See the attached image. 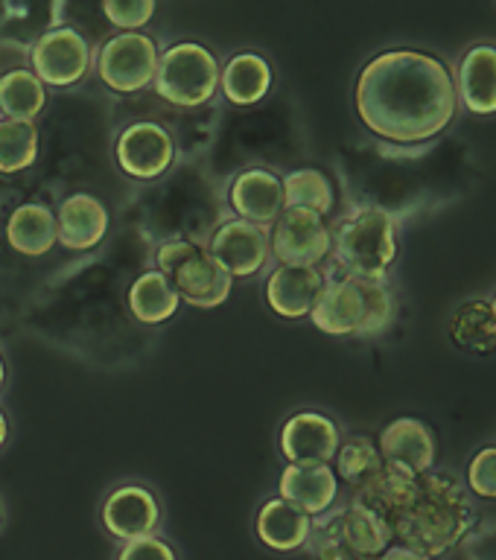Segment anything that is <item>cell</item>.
I'll return each mask as SVG.
<instances>
[{
  "mask_svg": "<svg viewBox=\"0 0 496 560\" xmlns=\"http://www.w3.org/2000/svg\"><path fill=\"white\" fill-rule=\"evenodd\" d=\"M455 94L462 96L468 112L473 114H496V47L494 44H476L464 52L459 65V88Z\"/></svg>",
  "mask_w": 496,
  "mask_h": 560,
  "instance_id": "44dd1931",
  "label": "cell"
},
{
  "mask_svg": "<svg viewBox=\"0 0 496 560\" xmlns=\"http://www.w3.org/2000/svg\"><path fill=\"white\" fill-rule=\"evenodd\" d=\"M155 262L182 304H191L196 310H217L231 298L234 280L210 257L205 243L166 240L158 245Z\"/></svg>",
  "mask_w": 496,
  "mask_h": 560,
  "instance_id": "277c9868",
  "label": "cell"
},
{
  "mask_svg": "<svg viewBox=\"0 0 496 560\" xmlns=\"http://www.w3.org/2000/svg\"><path fill=\"white\" fill-rule=\"evenodd\" d=\"M94 68V47L73 26H47L30 44V70L44 88H73Z\"/></svg>",
  "mask_w": 496,
  "mask_h": 560,
  "instance_id": "ba28073f",
  "label": "cell"
},
{
  "mask_svg": "<svg viewBox=\"0 0 496 560\" xmlns=\"http://www.w3.org/2000/svg\"><path fill=\"white\" fill-rule=\"evenodd\" d=\"M377 560H432V558L420 555V551L406 549V546H397V542H392V546H389V549H385Z\"/></svg>",
  "mask_w": 496,
  "mask_h": 560,
  "instance_id": "836d02e7",
  "label": "cell"
},
{
  "mask_svg": "<svg viewBox=\"0 0 496 560\" xmlns=\"http://www.w3.org/2000/svg\"><path fill=\"white\" fill-rule=\"evenodd\" d=\"M491 310H494V318H496V298H494V301H491Z\"/></svg>",
  "mask_w": 496,
  "mask_h": 560,
  "instance_id": "8d00e7d4",
  "label": "cell"
},
{
  "mask_svg": "<svg viewBox=\"0 0 496 560\" xmlns=\"http://www.w3.org/2000/svg\"><path fill=\"white\" fill-rule=\"evenodd\" d=\"M473 523L476 511L462 485L450 472L429 470L418 476V488L389 532L392 542L436 560L459 546Z\"/></svg>",
  "mask_w": 496,
  "mask_h": 560,
  "instance_id": "7a4b0ae2",
  "label": "cell"
},
{
  "mask_svg": "<svg viewBox=\"0 0 496 560\" xmlns=\"http://www.w3.org/2000/svg\"><path fill=\"white\" fill-rule=\"evenodd\" d=\"M313 532V516L304 514L301 508H296L287 499H269L263 502L257 516H254V534L257 540L272 551L289 555V551H301L310 540Z\"/></svg>",
  "mask_w": 496,
  "mask_h": 560,
  "instance_id": "ffe728a7",
  "label": "cell"
},
{
  "mask_svg": "<svg viewBox=\"0 0 496 560\" xmlns=\"http://www.w3.org/2000/svg\"><path fill=\"white\" fill-rule=\"evenodd\" d=\"M310 322L327 336H359L366 322V292L354 278H327Z\"/></svg>",
  "mask_w": 496,
  "mask_h": 560,
  "instance_id": "2e32d148",
  "label": "cell"
},
{
  "mask_svg": "<svg viewBox=\"0 0 496 560\" xmlns=\"http://www.w3.org/2000/svg\"><path fill=\"white\" fill-rule=\"evenodd\" d=\"M228 205L237 219L272 228L275 219L284 213V182H280V175L263 170V166L243 170L228 187Z\"/></svg>",
  "mask_w": 496,
  "mask_h": 560,
  "instance_id": "9a60e30c",
  "label": "cell"
},
{
  "mask_svg": "<svg viewBox=\"0 0 496 560\" xmlns=\"http://www.w3.org/2000/svg\"><path fill=\"white\" fill-rule=\"evenodd\" d=\"M47 108V88L33 70L15 68L0 73V114L3 120L35 122Z\"/></svg>",
  "mask_w": 496,
  "mask_h": 560,
  "instance_id": "cb8c5ba5",
  "label": "cell"
},
{
  "mask_svg": "<svg viewBox=\"0 0 496 560\" xmlns=\"http://www.w3.org/2000/svg\"><path fill=\"white\" fill-rule=\"evenodd\" d=\"M3 385H7V365H3V357H0V392H3Z\"/></svg>",
  "mask_w": 496,
  "mask_h": 560,
  "instance_id": "d590c367",
  "label": "cell"
},
{
  "mask_svg": "<svg viewBox=\"0 0 496 560\" xmlns=\"http://www.w3.org/2000/svg\"><path fill=\"white\" fill-rule=\"evenodd\" d=\"M380 455L385 464H397L403 470L424 476L436 467L438 441L436 432L418 418H397L380 435Z\"/></svg>",
  "mask_w": 496,
  "mask_h": 560,
  "instance_id": "e0dca14e",
  "label": "cell"
},
{
  "mask_svg": "<svg viewBox=\"0 0 496 560\" xmlns=\"http://www.w3.org/2000/svg\"><path fill=\"white\" fill-rule=\"evenodd\" d=\"M392 546V534L368 508L350 499L315 516L304 549L313 560H377Z\"/></svg>",
  "mask_w": 496,
  "mask_h": 560,
  "instance_id": "5b68a950",
  "label": "cell"
},
{
  "mask_svg": "<svg viewBox=\"0 0 496 560\" xmlns=\"http://www.w3.org/2000/svg\"><path fill=\"white\" fill-rule=\"evenodd\" d=\"M0 516H3V511H0Z\"/></svg>",
  "mask_w": 496,
  "mask_h": 560,
  "instance_id": "74e56055",
  "label": "cell"
},
{
  "mask_svg": "<svg viewBox=\"0 0 496 560\" xmlns=\"http://www.w3.org/2000/svg\"><path fill=\"white\" fill-rule=\"evenodd\" d=\"M42 152L35 122L0 120V173L15 175L35 166Z\"/></svg>",
  "mask_w": 496,
  "mask_h": 560,
  "instance_id": "f1b7e54d",
  "label": "cell"
},
{
  "mask_svg": "<svg viewBox=\"0 0 496 560\" xmlns=\"http://www.w3.org/2000/svg\"><path fill=\"white\" fill-rule=\"evenodd\" d=\"M217 56L199 42H178L158 59L155 94L175 108H199L219 91Z\"/></svg>",
  "mask_w": 496,
  "mask_h": 560,
  "instance_id": "8992f818",
  "label": "cell"
},
{
  "mask_svg": "<svg viewBox=\"0 0 496 560\" xmlns=\"http://www.w3.org/2000/svg\"><path fill=\"white\" fill-rule=\"evenodd\" d=\"M210 257L228 271L231 280H245L261 275L272 260L269 228L252 225L245 219H226L214 228L208 240Z\"/></svg>",
  "mask_w": 496,
  "mask_h": 560,
  "instance_id": "30bf717a",
  "label": "cell"
},
{
  "mask_svg": "<svg viewBox=\"0 0 496 560\" xmlns=\"http://www.w3.org/2000/svg\"><path fill=\"white\" fill-rule=\"evenodd\" d=\"M7 441H9V418H7V411L0 409V450H3Z\"/></svg>",
  "mask_w": 496,
  "mask_h": 560,
  "instance_id": "e575fe53",
  "label": "cell"
},
{
  "mask_svg": "<svg viewBox=\"0 0 496 560\" xmlns=\"http://www.w3.org/2000/svg\"><path fill=\"white\" fill-rule=\"evenodd\" d=\"M324 283L327 275L322 266H275L266 278V304L289 322L310 318Z\"/></svg>",
  "mask_w": 496,
  "mask_h": 560,
  "instance_id": "5bb4252c",
  "label": "cell"
},
{
  "mask_svg": "<svg viewBox=\"0 0 496 560\" xmlns=\"http://www.w3.org/2000/svg\"><path fill=\"white\" fill-rule=\"evenodd\" d=\"M366 292V322L357 339H371L392 324L394 318V292L385 280H359Z\"/></svg>",
  "mask_w": 496,
  "mask_h": 560,
  "instance_id": "f546056e",
  "label": "cell"
},
{
  "mask_svg": "<svg viewBox=\"0 0 496 560\" xmlns=\"http://www.w3.org/2000/svg\"><path fill=\"white\" fill-rule=\"evenodd\" d=\"M269 248L278 266H322L333 248L331 225L310 210L284 208L269 228Z\"/></svg>",
  "mask_w": 496,
  "mask_h": 560,
  "instance_id": "9c48e42d",
  "label": "cell"
},
{
  "mask_svg": "<svg viewBox=\"0 0 496 560\" xmlns=\"http://www.w3.org/2000/svg\"><path fill=\"white\" fill-rule=\"evenodd\" d=\"M272 65L261 52H237L219 73V91L231 105L249 108L266 100L272 91Z\"/></svg>",
  "mask_w": 496,
  "mask_h": 560,
  "instance_id": "603a6c76",
  "label": "cell"
},
{
  "mask_svg": "<svg viewBox=\"0 0 496 560\" xmlns=\"http://www.w3.org/2000/svg\"><path fill=\"white\" fill-rule=\"evenodd\" d=\"M339 444V427L322 411H296L278 435L280 455L287 464H333Z\"/></svg>",
  "mask_w": 496,
  "mask_h": 560,
  "instance_id": "4fadbf2b",
  "label": "cell"
},
{
  "mask_svg": "<svg viewBox=\"0 0 496 560\" xmlns=\"http://www.w3.org/2000/svg\"><path fill=\"white\" fill-rule=\"evenodd\" d=\"M161 50L147 33H117L96 50V77L114 94H140L155 82Z\"/></svg>",
  "mask_w": 496,
  "mask_h": 560,
  "instance_id": "52a82bcc",
  "label": "cell"
},
{
  "mask_svg": "<svg viewBox=\"0 0 496 560\" xmlns=\"http://www.w3.org/2000/svg\"><path fill=\"white\" fill-rule=\"evenodd\" d=\"M278 493L315 520L336 505L339 479L331 464H287L278 479Z\"/></svg>",
  "mask_w": 496,
  "mask_h": 560,
  "instance_id": "ac0fdd59",
  "label": "cell"
},
{
  "mask_svg": "<svg viewBox=\"0 0 496 560\" xmlns=\"http://www.w3.org/2000/svg\"><path fill=\"white\" fill-rule=\"evenodd\" d=\"M468 485L476 497L496 499V446H485L468 464Z\"/></svg>",
  "mask_w": 496,
  "mask_h": 560,
  "instance_id": "1f68e13d",
  "label": "cell"
},
{
  "mask_svg": "<svg viewBox=\"0 0 496 560\" xmlns=\"http://www.w3.org/2000/svg\"><path fill=\"white\" fill-rule=\"evenodd\" d=\"M7 243L24 257H44L59 243L56 231V210L42 201H24L12 210L7 222Z\"/></svg>",
  "mask_w": 496,
  "mask_h": 560,
  "instance_id": "7402d4cb",
  "label": "cell"
},
{
  "mask_svg": "<svg viewBox=\"0 0 496 560\" xmlns=\"http://www.w3.org/2000/svg\"><path fill=\"white\" fill-rule=\"evenodd\" d=\"M333 236V257L345 278L385 280L397 257L394 219L383 208H362L342 219Z\"/></svg>",
  "mask_w": 496,
  "mask_h": 560,
  "instance_id": "3957f363",
  "label": "cell"
},
{
  "mask_svg": "<svg viewBox=\"0 0 496 560\" xmlns=\"http://www.w3.org/2000/svg\"><path fill=\"white\" fill-rule=\"evenodd\" d=\"M284 182V208L289 210H310L319 217H327L336 205V192H333L331 178L315 170V166H301L292 170Z\"/></svg>",
  "mask_w": 496,
  "mask_h": 560,
  "instance_id": "4316f807",
  "label": "cell"
},
{
  "mask_svg": "<svg viewBox=\"0 0 496 560\" xmlns=\"http://www.w3.org/2000/svg\"><path fill=\"white\" fill-rule=\"evenodd\" d=\"M357 114L377 138L424 143L450 126L455 79L447 65L420 50H385L359 70Z\"/></svg>",
  "mask_w": 496,
  "mask_h": 560,
  "instance_id": "6da1fadb",
  "label": "cell"
},
{
  "mask_svg": "<svg viewBox=\"0 0 496 560\" xmlns=\"http://www.w3.org/2000/svg\"><path fill=\"white\" fill-rule=\"evenodd\" d=\"M178 306H182V301H178L173 287L166 283V278L158 269L143 271V275L131 280L129 310L140 324L155 327V324L170 322L178 313Z\"/></svg>",
  "mask_w": 496,
  "mask_h": 560,
  "instance_id": "d4e9b609",
  "label": "cell"
},
{
  "mask_svg": "<svg viewBox=\"0 0 496 560\" xmlns=\"http://www.w3.org/2000/svg\"><path fill=\"white\" fill-rule=\"evenodd\" d=\"M114 161L129 178L152 182L173 166L175 140L161 122H131L114 140Z\"/></svg>",
  "mask_w": 496,
  "mask_h": 560,
  "instance_id": "8fae6325",
  "label": "cell"
},
{
  "mask_svg": "<svg viewBox=\"0 0 496 560\" xmlns=\"http://www.w3.org/2000/svg\"><path fill=\"white\" fill-rule=\"evenodd\" d=\"M56 231L68 252H91L108 234V210L91 192H73L56 210Z\"/></svg>",
  "mask_w": 496,
  "mask_h": 560,
  "instance_id": "d6986e66",
  "label": "cell"
},
{
  "mask_svg": "<svg viewBox=\"0 0 496 560\" xmlns=\"http://www.w3.org/2000/svg\"><path fill=\"white\" fill-rule=\"evenodd\" d=\"M100 520H103L108 537H114L123 546V542L158 534L161 505H158L155 493L143 485H120L105 497Z\"/></svg>",
  "mask_w": 496,
  "mask_h": 560,
  "instance_id": "7c38bea8",
  "label": "cell"
},
{
  "mask_svg": "<svg viewBox=\"0 0 496 560\" xmlns=\"http://www.w3.org/2000/svg\"><path fill=\"white\" fill-rule=\"evenodd\" d=\"M117 560H178V555L164 537L152 534V537L123 542L120 551H117Z\"/></svg>",
  "mask_w": 496,
  "mask_h": 560,
  "instance_id": "d6a6232c",
  "label": "cell"
},
{
  "mask_svg": "<svg viewBox=\"0 0 496 560\" xmlns=\"http://www.w3.org/2000/svg\"><path fill=\"white\" fill-rule=\"evenodd\" d=\"M450 339L468 353L488 357L496 350V318L488 301H468L450 318Z\"/></svg>",
  "mask_w": 496,
  "mask_h": 560,
  "instance_id": "484cf974",
  "label": "cell"
},
{
  "mask_svg": "<svg viewBox=\"0 0 496 560\" xmlns=\"http://www.w3.org/2000/svg\"><path fill=\"white\" fill-rule=\"evenodd\" d=\"M333 462H336V467H333V470H336V479L350 485V490L362 488L368 479H374L385 464L383 455H380V446H377L368 435L345 438Z\"/></svg>",
  "mask_w": 496,
  "mask_h": 560,
  "instance_id": "83f0119b",
  "label": "cell"
},
{
  "mask_svg": "<svg viewBox=\"0 0 496 560\" xmlns=\"http://www.w3.org/2000/svg\"><path fill=\"white\" fill-rule=\"evenodd\" d=\"M103 15L108 18V24L120 33H140L143 26L155 18V0H129V3H120V0H108L103 3Z\"/></svg>",
  "mask_w": 496,
  "mask_h": 560,
  "instance_id": "4dcf8cb0",
  "label": "cell"
}]
</instances>
